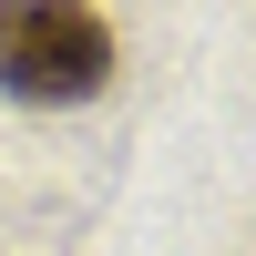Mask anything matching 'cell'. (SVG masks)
I'll use <instances>...</instances> for the list:
<instances>
[{
	"label": "cell",
	"instance_id": "cell-1",
	"mask_svg": "<svg viewBox=\"0 0 256 256\" xmlns=\"http://www.w3.org/2000/svg\"><path fill=\"white\" fill-rule=\"evenodd\" d=\"M113 82V31L72 0H0V92L10 102H92Z\"/></svg>",
	"mask_w": 256,
	"mask_h": 256
}]
</instances>
